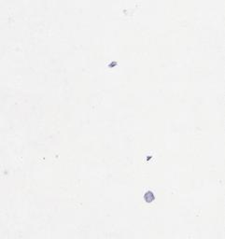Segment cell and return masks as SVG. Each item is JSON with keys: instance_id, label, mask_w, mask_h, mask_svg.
I'll use <instances>...</instances> for the list:
<instances>
[{"instance_id": "6da1fadb", "label": "cell", "mask_w": 225, "mask_h": 239, "mask_svg": "<svg viewBox=\"0 0 225 239\" xmlns=\"http://www.w3.org/2000/svg\"><path fill=\"white\" fill-rule=\"evenodd\" d=\"M153 193L152 192H147L145 193V200H146L148 203H150L152 200H153Z\"/></svg>"}]
</instances>
